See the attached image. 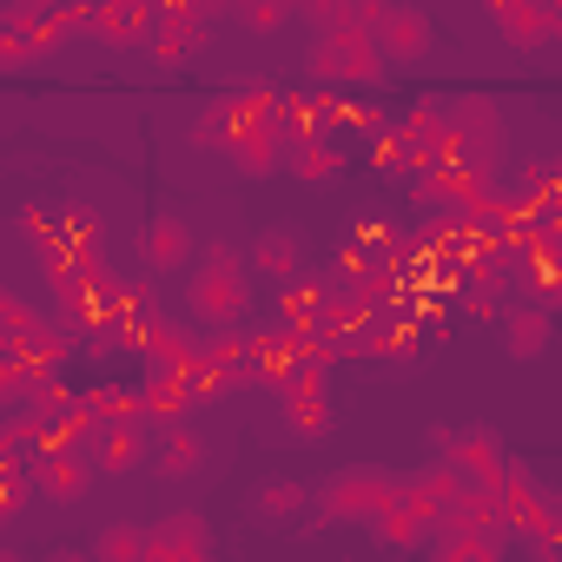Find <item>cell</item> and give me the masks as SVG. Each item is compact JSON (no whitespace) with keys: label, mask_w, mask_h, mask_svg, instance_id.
Wrapping results in <instances>:
<instances>
[{"label":"cell","mask_w":562,"mask_h":562,"mask_svg":"<svg viewBox=\"0 0 562 562\" xmlns=\"http://www.w3.org/2000/svg\"><path fill=\"white\" fill-rule=\"evenodd\" d=\"M251 271H265L271 278V285H292V278H299V265H305V251H299V232L292 225H265L258 238H251Z\"/></svg>","instance_id":"obj_18"},{"label":"cell","mask_w":562,"mask_h":562,"mask_svg":"<svg viewBox=\"0 0 562 562\" xmlns=\"http://www.w3.org/2000/svg\"><path fill=\"white\" fill-rule=\"evenodd\" d=\"M146 424H179L186 411H199L192 391V364H146Z\"/></svg>","instance_id":"obj_11"},{"label":"cell","mask_w":562,"mask_h":562,"mask_svg":"<svg viewBox=\"0 0 562 562\" xmlns=\"http://www.w3.org/2000/svg\"><path fill=\"white\" fill-rule=\"evenodd\" d=\"M8 8H54V0H8Z\"/></svg>","instance_id":"obj_36"},{"label":"cell","mask_w":562,"mask_h":562,"mask_svg":"<svg viewBox=\"0 0 562 562\" xmlns=\"http://www.w3.org/2000/svg\"><path fill=\"white\" fill-rule=\"evenodd\" d=\"M212 555V522L199 509H172L153 522V549L146 562H205Z\"/></svg>","instance_id":"obj_8"},{"label":"cell","mask_w":562,"mask_h":562,"mask_svg":"<svg viewBox=\"0 0 562 562\" xmlns=\"http://www.w3.org/2000/svg\"><path fill=\"white\" fill-rule=\"evenodd\" d=\"M292 8H299V0H232V14H238L251 34H278Z\"/></svg>","instance_id":"obj_30"},{"label":"cell","mask_w":562,"mask_h":562,"mask_svg":"<svg viewBox=\"0 0 562 562\" xmlns=\"http://www.w3.org/2000/svg\"><path fill=\"white\" fill-rule=\"evenodd\" d=\"M417 179V205H443V212H470L496 192V172L490 166H463V159H430L411 172Z\"/></svg>","instance_id":"obj_5"},{"label":"cell","mask_w":562,"mask_h":562,"mask_svg":"<svg viewBox=\"0 0 562 562\" xmlns=\"http://www.w3.org/2000/svg\"><path fill=\"white\" fill-rule=\"evenodd\" d=\"M536 8H542V14H549V34H555V41H562V0H536Z\"/></svg>","instance_id":"obj_35"},{"label":"cell","mask_w":562,"mask_h":562,"mask_svg":"<svg viewBox=\"0 0 562 562\" xmlns=\"http://www.w3.org/2000/svg\"><path fill=\"white\" fill-rule=\"evenodd\" d=\"M34 60V47H27V34L8 21V27H0V67H27Z\"/></svg>","instance_id":"obj_32"},{"label":"cell","mask_w":562,"mask_h":562,"mask_svg":"<svg viewBox=\"0 0 562 562\" xmlns=\"http://www.w3.org/2000/svg\"><path fill=\"white\" fill-rule=\"evenodd\" d=\"M430 41H437V27H430L424 8H391L384 27H378V47H384L391 67H417V60L430 54Z\"/></svg>","instance_id":"obj_13"},{"label":"cell","mask_w":562,"mask_h":562,"mask_svg":"<svg viewBox=\"0 0 562 562\" xmlns=\"http://www.w3.org/2000/svg\"><path fill=\"white\" fill-rule=\"evenodd\" d=\"M364 529H371V536H378L384 549H417V542L430 536V516H417V509H411V503L397 496V503H384V509H378V516H371Z\"/></svg>","instance_id":"obj_21"},{"label":"cell","mask_w":562,"mask_h":562,"mask_svg":"<svg viewBox=\"0 0 562 562\" xmlns=\"http://www.w3.org/2000/svg\"><path fill=\"white\" fill-rule=\"evenodd\" d=\"M186 312H192V318H199L205 331L245 325V312H251V258H238L232 245H205V251L192 258Z\"/></svg>","instance_id":"obj_1"},{"label":"cell","mask_w":562,"mask_h":562,"mask_svg":"<svg viewBox=\"0 0 562 562\" xmlns=\"http://www.w3.org/2000/svg\"><path fill=\"white\" fill-rule=\"evenodd\" d=\"M437 450L463 470L470 490H503V476H509V450H503L496 430H483V424H470V430H437Z\"/></svg>","instance_id":"obj_6"},{"label":"cell","mask_w":562,"mask_h":562,"mask_svg":"<svg viewBox=\"0 0 562 562\" xmlns=\"http://www.w3.org/2000/svg\"><path fill=\"white\" fill-rule=\"evenodd\" d=\"M146 549H153V529H139V522H106L93 536V555L100 562H146Z\"/></svg>","instance_id":"obj_27"},{"label":"cell","mask_w":562,"mask_h":562,"mask_svg":"<svg viewBox=\"0 0 562 562\" xmlns=\"http://www.w3.org/2000/svg\"><path fill=\"white\" fill-rule=\"evenodd\" d=\"M60 232H67L87 258H100V218H93L87 205H67V212H60Z\"/></svg>","instance_id":"obj_31"},{"label":"cell","mask_w":562,"mask_h":562,"mask_svg":"<svg viewBox=\"0 0 562 562\" xmlns=\"http://www.w3.org/2000/svg\"><path fill=\"white\" fill-rule=\"evenodd\" d=\"M496 325H503V351H509L516 364L542 358V351H549V338H555V312H549V305H536V299L509 305V312H503Z\"/></svg>","instance_id":"obj_14"},{"label":"cell","mask_w":562,"mask_h":562,"mask_svg":"<svg viewBox=\"0 0 562 562\" xmlns=\"http://www.w3.org/2000/svg\"><path fill=\"white\" fill-rule=\"evenodd\" d=\"M87 457H93V470H100V476H126V470L153 463V424H146V417L100 424V430H93V443H87Z\"/></svg>","instance_id":"obj_7"},{"label":"cell","mask_w":562,"mask_h":562,"mask_svg":"<svg viewBox=\"0 0 562 562\" xmlns=\"http://www.w3.org/2000/svg\"><path fill=\"white\" fill-rule=\"evenodd\" d=\"M384 47L371 27H318L305 47V74L318 87H384Z\"/></svg>","instance_id":"obj_2"},{"label":"cell","mask_w":562,"mask_h":562,"mask_svg":"<svg viewBox=\"0 0 562 562\" xmlns=\"http://www.w3.org/2000/svg\"><path fill=\"white\" fill-rule=\"evenodd\" d=\"M463 490H470V483H463V470H457L443 450H437L424 470H411V476H404V503H411L417 516H430V529H437V516H443Z\"/></svg>","instance_id":"obj_10"},{"label":"cell","mask_w":562,"mask_h":562,"mask_svg":"<svg viewBox=\"0 0 562 562\" xmlns=\"http://www.w3.org/2000/svg\"><path fill=\"white\" fill-rule=\"evenodd\" d=\"M245 126H251V113H245L232 93H218V100L192 120V146H199V153H232V139H238Z\"/></svg>","instance_id":"obj_20"},{"label":"cell","mask_w":562,"mask_h":562,"mask_svg":"<svg viewBox=\"0 0 562 562\" xmlns=\"http://www.w3.org/2000/svg\"><path fill=\"white\" fill-rule=\"evenodd\" d=\"M496 27H503L509 47H542V41H555V34H549V14L536 8V0H509V8H496Z\"/></svg>","instance_id":"obj_26"},{"label":"cell","mask_w":562,"mask_h":562,"mask_svg":"<svg viewBox=\"0 0 562 562\" xmlns=\"http://www.w3.org/2000/svg\"><path fill=\"white\" fill-rule=\"evenodd\" d=\"M384 14H391V0H351V21H358V27H371V34L384 27Z\"/></svg>","instance_id":"obj_34"},{"label":"cell","mask_w":562,"mask_h":562,"mask_svg":"<svg viewBox=\"0 0 562 562\" xmlns=\"http://www.w3.org/2000/svg\"><path fill=\"white\" fill-rule=\"evenodd\" d=\"M292 172H299V179H338V172H345L338 133H305V139L292 146Z\"/></svg>","instance_id":"obj_23"},{"label":"cell","mask_w":562,"mask_h":562,"mask_svg":"<svg viewBox=\"0 0 562 562\" xmlns=\"http://www.w3.org/2000/svg\"><path fill=\"white\" fill-rule=\"evenodd\" d=\"M503 522H509V536H529L536 549H562V503L529 476V470H516L509 463V476H503Z\"/></svg>","instance_id":"obj_4"},{"label":"cell","mask_w":562,"mask_h":562,"mask_svg":"<svg viewBox=\"0 0 562 562\" xmlns=\"http://www.w3.org/2000/svg\"><path fill=\"white\" fill-rule=\"evenodd\" d=\"M21 232H27V238H54V232H60V212H47V205H21Z\"/></svg>","instance_id":"obj_33"},{"label":"cell","mask_w":562,"mask_h":562,"mask_svg":"<svg viewBox=\"0 0 562 562\" xmlns=\"http://www.w3.org/2000/svg\"><path fill=\"white\" fill-rule=\"evenodd\" d=\"M305 503H312V490H305V483L278 476V483H258V490L245 496V516H251L258 529H278V522H292V516H299Z\"/></svg>","instance_id":"obj_19"},{"label":"cell","mask_w":562,"mask_h":562,"mask_svg":"<svg viewBox=\"0 0 562 562\" xmlns=\"http://www.w3.org/2000/svg\"><path fill=\"white\" fill-rule=\"evenodd\" d=\"M404 496V476H391V470H371V463H351V470H338L325 490H318V522H371L384 503H397Z\"/></svg>","instance_id":"obj_3"},{"label":"cell","mask_w":562,"mask_h":562,"mask_svg":"<svg viewBox=\"0 0 562 562\" xmlns=\"http://www.w3.org/2000/svg\"><path fill=\"white\" fill-rule=\"evenodd\" d=\"M225 159H232V166H238L245 179H271L278 166L292 159V139L278 133L271 120H251V126H245V133L232 139V153H225Z\"/></svg>","instance_id":"obj_16"},{"label":"cell","mask_w":562,"mask_h":562,"mask_svg":"<svg viewBox=\"0 0 562 562\" xmlns=\"http://www.w3.org/2000/svg\"><path fill=\"white\" fill-rule=\"evenodd\" d=\"M483 8H490V14H496V8H509V0H483Z\"/></svg>","instance_id":"obj_37"},{"label":"cell","mask_w":562,"mask_h":562,"mask_svg":"<svg viewBox=\"0 0 562 562\" xmlns=\"http://www.w3.org/2000/svg\"><path fill=\"white\" fill-rule=\"evenodd\" d=\"M139 358H146V364H192V358H199V338H192L186 325H172V318H153L146 338H139Z\"/></svg>","instance_id":"obj_22"},{"label":"cell","mask_w":562,"mask_h":562,"mask_svg":"<svg viewBox=\"0 0 562 562\" xmlns=\"http://www.w3.org/2000/svg\"><path fill=\"white\" fill-rule=\"evenodd\" d=\"M93 483V457L87 450H41L34 457V490L54 496V503H80Z\"/></svg>","instance_id":"obj_15"},{"label":"cell","mask_w":562,"mask_h":562,"mask_svg":"<svg viewBox=\"0 0 562 562\" xmlns=\"http://www.w3.org/2000/svg\"><path fill=\"white\" fill-rule=\"evenodd\" d=\"M80 397H87V411H93L100 424H126V417H146V391H139V384H87Z\"/></svg>","instance_id":"obj_25"},{"label":"cell","mask_w":562,"mask_h":562,"mask_svg":"<svg viewBox=\"0 0 562 562\" xmlns=\"http://www.w3.org/2000/svg\"><path fill=\"white\" fill-rule=\"evenodd\" d=\"M509 529H437V555L443 562H496Z\"/></svg>","instance_id":"obj_24"},{"label":"cell","mask_w":562,"mask_h":562,"mask_svg":"<svg viewBox=\"0 0 562 562\" xmlns=\"http://www.w3.org/2000/svg\"><path fill=\"white\" fill-rule=\"evenodd\" d=\"M153 470L166 476V483H186V476H199L205 470V437L179 417V424H159V437H153Z\"/></svg>","instance_id":"obj_17"},{"label":"cell","mask_w":562,"mask_h":562,"mask_svg":"<svg viewBox=\"0 0 562 562\" xmlns=\"http://www.w3.org/2000/svg\"><path fill=\"white\" fill-rule=\"evenodd\" d=\"M41 331V318L27 312V299H14V292H0V351L8 345H27Z\"/></svg>","instance_id":"obj_29"},{"label":"cell","mask_w":562,"mask_h":562,"mask_svg":"<svg viewBox=\"0 0 562 562\" xmlns=\"http://www.w3.org/2000/svg\"><path fill=\"white\" fill-rule=\"evenodd\" d=\"M285 424H292V437H305V443L331 437V397H285Z\"/></svg>","instance_id":"obj_28"},{"label":"cell","mask_w":562,"mask_h":562,"mask_svg":"<svg viewBox=\"0 0 562 562\" xmlns=\"http://www.w3.org/2000/svg\"><path fill=\"white\" fill-rule=\"evenodd\" d=\"M325 305H331V278H318V285L292 278V285L271 299V318H265V325H278V331H299V338H318V318H325Z\"/></svg>","instance_id":"obj_12"},{"label":"cell","mask_w":562,"mask_h":562,"mask_svg":"<svg viewBox=\"0 0 562 562\" xmlns=\"http://www.w3.org/2000/svg\"><path fill=\"white\" fill-rule=\"evenodd\" d=\"M192 258H199V238H192V225H186V218L159 212V218L139 232V265H146L153 278H166V271H186Z\"/></svg>","instance_id":"obj_9"}]
</instances>
